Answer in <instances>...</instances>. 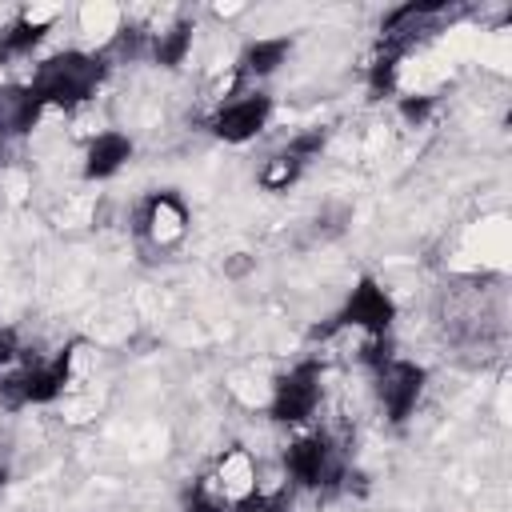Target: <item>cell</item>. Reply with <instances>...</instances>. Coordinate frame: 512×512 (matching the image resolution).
I'll use <instances>...</instances> for the list:
<instances>
[{
	"label": "cell",
	"mask_w": 512,
	"mask_h": 512,
	"mask_svg": "<svg viewBox=\"0 0 512 512\" xmlns=\"http://www.w3.org/2000/svg\"><path fill=\"white\" fill-rule=\"evenodd\" d=\"M52 24H56L52 8H24V12H16L0 28V64L32 56V48H40V40L52 32Z\"/></svg>",
	"instance_id": "10"
},
{
	"label": "cell",
	"mask_w": 512,
	"mask_h": 512,
	"mask_svg": "<svg viewBox=\"0 0 512 512\" xmlns=\"http://www.w3.org/2000/svg\"><path fill=\"white\" fill-rule=\"evenodd\" d=\"M292 484L284 480V484H276V488H268V484H260L256 492H248L232 512H292Z\"/></svg>",
	"instance_id": "17"
},
{
	"label": "cell",
	"mask_w": 512,
	"mask_h": 512,
	"mask_svg": "<svg viewBox=\"0 0 512 512\" xmlns=\"http://www.w3.org/2000/svg\"><path fill=\"white\" fill-rule=\"evenodd\" d=\"M396 112H400L412 128H420V124L436 112V96H400V100H396Z\"/></svg>",
	"instance_id": "20"
},
{
	"label": "cell",
	"mask_w": 512,
	"mask_h": 512,
	"mask_svg": "<svg viewBox=\"0 0 512 512\" xmlns=\"http://www.w3.org/2000/svg\"><path fill=\"white\" fill-rule=\"evenodd\" d=\"M248 268H252V260H248V252H236V260H228V264H224V272H228V276H244Z\"/></svg>",
	"instance_id": "22"
},
{
	"label": "cell",
	"mask_w": 512,
	"mask_h": 512,
	"mask_svg": "<svg viewBox=\"0 0 512 512\" xmlns=\"http://www.w3.org/2000/svg\"><path fill=\"white\" fill-rule=\"evenodd\" d=\"M76 348H80V340L64 344L48 360L28 356V348H24L20 364L8 368V372H0V408L4 412H20V408H44V404L60 400L64 388H68V380H72Z\"/></svg>",
	"instance_id": "2"
},
{
	"label": "cell",
	"mask_w": 512,
	"mask_h": 512,
	"mask_svg": "<svg viewBox=\"0 0 512 512\" xmlns=\"http://www.w3.org/2000/svg\"><path fill=\"white\" fill-rule=\"evenodd\" d=\"M320 404H324V360L320 356H304V360H296L288 372H280L272 380L268 420H276V424H304V420L316 416Z\"/></svg>",
	"instance_id": "5"
},
{
	"label": "cell",
	"mask_w": 512,
	"mask_h": 512,
	"mask_svg": "<svg viewBox=\"0 0 512 512\" xmlns=\"http://www.w3.org/2000/svg\"><path fill=\"white\" fill-rule=\"evenodd\" d=\"M108 76V60L100 52H84V48H64V52H52L48 60L36 64L28 88L36 92V100L44 108H60V112H72L80 104H88L100 84Z\"/></svg>",
	"instance_id": "1"
},
{
	"label": "cell",
	"mask_w": 512,
	"mask_h": 512,
	"mask_svg": "<svg viewBox=\"0 0 512 512\" xmlns=\"http://www.w3.org/2000/svg\"><path fill=\"white\" fill-rule=\"evenodd\" d=\"M308 168L296 160V156H288L284 148L280 152H272L264 164H260V172H256V184L264 188V192H288L300 176H304Z\"/></svg>",
	"instance_id": "15"
},
{
	"label": "cell",
	"mask_w": 512,
	"mask_h": 512,
	"mask_svg": "<svg viewBox=\"0 0 512 512\" xmlns=\"http://www.w3.org/2000/svg\"><path fill=\"white\" fill-rule=\"evenodd\" d=\"M8 480H12V468H8V464H0V492L8 488Z\"/></svg>",
	"instance_id": "23"
},
{
	"label": "cell",
	"mask_w": 512,
	"mask_h": 512,
	"mask_svg": "<svg viewBox=\"0 0 512 512\" xmlns=\"http://www.w3.org/2000/svg\"><path fill=\"white\" fill-rule=\"evenodd\" d=\"M136 144L128 132L120 128H104L84 144V180H112L128 160H132Z\"/></svg>",
	"instance_id": "12"
},
{
	"label": "cell",
	"mask_w": 512,
	"mask_h": 512,
	"mask_svg": "<svg viewBox=\"0 0 512 512\" xmlns=\"http://www.w3.org/2000/svg\"><path fill=\"white\" fill-rule=\"evenodd\" d=\"M400 60H404V56H396V52H388V48H376V56H372L368 68H364V80H368V92H372V96H392V92H396Z\"/></svg>",
	"instance_id": "16"
},
{
	"label": "cell",
	"mask_w": 512,
	"mask_h": 512,
	"mask_svg": "<svg viewBox=\"0 0 512 512\" xmlns=\"http://www.w3.org/2000/svg\"><path fill=\"white\" fill-rule=\"evenodd\" d=\"M284 472H288L292 488L336 492L348 480V460H344V452L336 448V440L328 432H308V436H296L284 448Z\"/></svg>",
	"instance_id": "3"
},
{
	"label": "cell",
	"mask_w": 512,
	"mask_h": 512,
	"mask_svg": "<svg viewBox=\"0 0 512 512\" xmlns=\"http://www.w3.org/2000/svg\"><path fill=\"white\" fill-rule=\"evenodd\" d=\"M4 148H8V144H0V168H4Z\"/></svg>",
	"instance_id": "24"
},
{
	"label": "cell",
	"mask_w": 512,
	"mask_h": 512,
	"mask_svg": "<svg viewBox=\"0 0 512 512\" xmlns=\"http://www.w3.org/2000/svg\"><path fill=\"white\" fill-rule=\"evenodd\" d=\"M44 104L28 84H0V144L28 136L44 120Z\"/></svg>",
	"instance_id": "11"
},
{
	"label": "cell",
	"mask_w": 512,
	"mask_h": 512,
	"mask_svg": "<svg viewBox=\"0 0 512 512\" xmlns=\"http://www.w3.org/2000/svg\"><path fill=\"white\" fill-rule=\"evenodd\" d=\"M188 228H192V212H188V200L176 188H156L132 208V236L140 244H148L152 252L180 248Z\"/></svg>",
	"instance_id": "6"
},
{
	"label": "cell",
	"mask_w": 512,
	"mask_h": 512,
	"mask_svg": "<svg viewBox=\"0 0 512 512\" xmlns=\"http://www.w3.org/2000/svg\"><path fill=\"white\" fill-rule=\"evenodd\" d=\"M20 356H24L20 332L12 324H0V372H8L12 364H20Z\"/></svg>",
	"instance_id": "21"
},
{
	"label": "cell",
	"mask_w": 512,
	"mask_h": 512,
	"mask_svg": "<svg viewBox=\"0 0 512 512\" xmlns=\"http://www.w3.org/2000/svg\"><path fill=\"white\" fill-rule=\"evenodd\" d=\"M428 384V368L408 356H388L380 368H372V392L388 416V424H408Z\"/></svg>",
	"instance_id": "7"
},
{
	"label": "cell",
	"mask_w": 512,
	"mask_h": 512,
	"mask_svg": "<svg viewBox=\"0 0 512 512\" xmlns=\"http://www.w3.org/2000/svg\"><path fill=\"white\" fill-rule=\"evenodd\" d=\"M192 36H196V20L192 16H180L168 28H152L148 60L156 68H180L188 60V52H192Z\"/></svg>",
	"instance_id": "14"
},
{
	"label": "cell",
	"mask_w": 512,
	"mask_h": 512,
	"mask_svg": "<svg viewBox=\"0 0 512 512\" xmlns=\"http://www.w3.org/2000/svg\"><path fill=\"white\" fill-rule=\"evenodd\" d=\"M212 500H220L228 512L248 496V492H256L260 488V464H256V456L244 448V444H232V448H224L220 456H216V464H212V472L204 476V480H196Z\"/></svg>",
	"instance_id": "9"
},
{
	"label": "cell",
	"mask_w": 512,
	"mask_h": 512,
	"mask_svg": "<svg viewBox=\"0 0 512 512\" xmlns=\"http://www.w3.org/2000/svg\"><path fill=\"white\" fill-rule=\"evenodd\" d=\"M288 56H292V36H256V40H248L244 52L236 56V76H240V80H264V76H272Z\"/></svg>",
	"instance_id": "13"
},
{
	"label": "cell",
	"mask_w": 512,
	"mask_h": 512,
	"mask_svg": "<svg viewBox=\"0 0 512 512\" xmlns=\"http://www.w3.org/2000/svg\"><path fill=\"white\" fill-rule=\"evenodd\" d=\"M348 220H352V208H344V204H328V208L312 220V236H316V240H332V236H340V232L348 228Z\"/></svg>",
	"instance_id": "19"
},
{
	"label": "cell",
	"mask_w": 512,
	"mask_h": 512,
	"mask_svg": "<svg viewBox=\"0 0 512 512\" xmlns=\"http://www.w3.org/2000/svg\"><path fill=\"white\" fill-rule=\"evenodd\" d=\"M324 148H328V128H320V124H316V128L296 132V136L284 144V152H288V156H296L304 168H308V164H312V160H316Z\"/></svg>",
	"instance_id": "18"
},
{
	"label": "cell",
	"mask_w": 512,
	"mask_h": 512,
	"mask_svg": "<svg viewBox=\"0 0 512 512\" xmlns=\"http://www.w3.org/2000/svg\"><path fill=\"white\" fill-rule=\"evenodd\" d=\"M272 108H276V104H272L268 92L232 96V100H224V104L208 116V132H212L216 140H224V144H248V140H256V136L268 128Z\"/></svg>",
	"instance_id": "8"
},
{
	"label": "cell",
	"mask_w": 512,
	"mask_h": 512,
	"mask_svg": "<svg viewBox=\"0 0 512 512\" xmlns=\"http://www.w3.org/2000/svg\"><path fill=\"white\" fill-rule=\"evenodd\" d=\"M396 324V300L388 296V288L376 276H360L348 292V300L340 304V312L328 324L312 328V340H328L344 328H360L364 336H392Z\"/></svg>",
	"instance_id": "4"
}]
</instances>
